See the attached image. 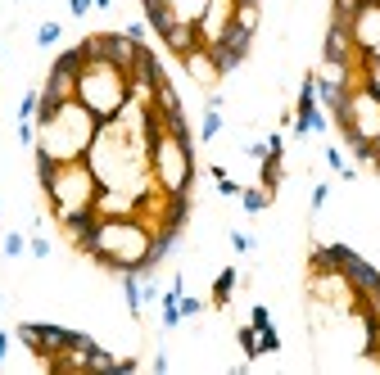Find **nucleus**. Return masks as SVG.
<instances>
[{
  "mask_svg": "<svg viewBox=\"0 0 380 375\" xmlns=\"http://www.w3.org/2000/svg\"><path fill=\"white\" fill-rule=\"evenodd\" d=\"M249 50H254V32H244L240 23H231V27H226V32L213 41V45H208V54H213V64L222 68V77L240 68V64L249 59Z\"/></svg>",
  "mask_w": 380,
  "mask_h": 375,
  "instance_id": "obj_1",
  "label": "nucleus"
},
{
  "mask_svg": "<svg viewBox=\"0 0 380 375\" xmlns=\"http://www.w3.org/2000/svg\"><path fill=\"white\" fill-rule=\"evenodd\" d=\"M159 41H163V50L173 54L177 64H182L186 54H195L199 45H204V36H199V23H190V18H177V23L168 27V32L159 36Z\"/></svg>",
  "mask_w": 380,
  "mask_h": 375,
  "instance_id": "obj_2",
  "label": "nucleus"
},
{
  "mask_svg": "<svg viewBox=\"0 0 380 375\" xmlns=\"http://www.w3.org/2000/svg\"><path fill=\"white\" fill-rule=\"evenodd\" d=\"M182 68H186V77H195L199 86H217V82H222V68L213 64L208 45H199L195 54H186V59H182Z\"/></svg>",
  "mask_w": 380,
  "mask_h": 375,
  "instance_id": "obj_3",
  "label": "nucleus"
},
{
  "mask_svg": "<svg viewBox=\"0 0 380 375\" xmlns=\"http://www.w3.org/2000/svg\"><path fill=\"white\" fill-rule=\"evenodd\" d=\"M235 285H240V267H222V272H217V281H213V290H208V307L226 312V307H231Z\"/></svg>",
  "mask_w": 380,
  "mask_h": 375,
  "instance_id": "obj_4",
  "label": "nucleus"
},
{
  "mask_svg": "<svg viewBox=\"0 0 380 375\" xmlns=\"http://www.w3.org/2000/svg\"><path fill=\"white\" fill-rule=\"evenodd\" d=\"M217 136H222V95H208V109H204V122H199V140H204V145H208V140H217Z\"/></svg>",
  "mask_w": 380,
  "mask_h": 375,
  "instance_id": "obj_5",
  "label": "nucleus"
},
{
  "mask_svg": "<svg viewBox=\"0 0 380 375\" xmlns=\"http://www.w3.org/2000/svg\"><path fill=\"white\" fill-rule=\"evenodd\" d=\"M367 5H372V0H330V23H344V27H353V18L363 14Z\"/></svg>",
  "mask_w": 380,
  "mask_h": 375,
  "instance_id": "obj_6",
  "label": "nucleus"
},
{
  "mask_svg": "<svg viewBox=\"0 0 380 375\" xmlns=\"http://www.w3.org/2000/svg\"><path fill=\"white\" fill-rule=\"evenodd\" d=\"M272 199H277V195H268L263 186H244L240 190V208H244V213H268Z\"/></svg>",
  "mask_w": 380,
  "mask_h": 375,
  "instance_id": "obj_7",
  "label": "nucleus"
},
{
  "mask_svg": "<svg viewBox=\"0 0 380 375\" xmlns=\"http://www.w3.org/2000/svg\"><path fill=\"white\" fill-rule=\"evenodd\" d=\"M235 344H240V353H244L249 362H258V358H263V353H258V325L244 321L240 330H235Z\"/></svg>",
  "mask_w": 380,
  "mask_h": 375,
  "instance_id": "obj_8",
  "label": "nucleus"
},
{
  "mask_svg": "<svg viewBox=\"0 0 380 375\" xmlns=\"http://www.w3.org/2000/svg\"><path fill=\"white\" fill-rule=\"evenodd\" d=\"M36 109H41V91H23V100H18V122H36Z\"/></svg>",
  "mask_w": 380,
  "mask_h": 375,
  "instance_id": "obj_9",
  "label": "nucleus"
},
{
  "mask_svg": "<svg viewBox=\"0 0 380 375\" xmlns=\"http://www.w3.org/2000/svg\"><path fill=\"white\" fill-rule=\"evenodd\" d=\"M0 249H5V258H23L27 253V235H23V230H5Z\"/></svg>",
  "mask_w": 380,
  "mask_h": 375,
  "instance_id": "obj_10",
  "label": "nucleus"
},
{
  "mask_svg": "<svg viewBox=\"0 0 380 375\" xmlns=\"http://www.w3.org/2000/svg\"><path fill=\"white\" fill-rule=\"evenodd\" d=\"M258 353H281V330L277 325H263L258 330Z\"/></svg>",
  "mask_w": 380,
  "mask_h": 375,
  "instance_id": "obj_11",
  "label": "nucleus"
},
{
  "mask_svg": "<svg viewBox=\"0 0 380 375\" xmlns=\"http://www.w3.org/2000/svg\"><path fill=\"white\" fill-rule=\"evenodd\" d=\"M204 307H208V299H199V294H182V321H195Z\"/></svg>",
  "mask_w": 380,
  "mask_h": 375,
  "instance_id": "obj_12",
  "label": "nucleus"
},
{
  "mask_svg": "<svg viewBox=\"0 0 380 375\" xmlns=\"http://www.w3.org/2000/svg\"><path fill=\"white\" fill-rule=\"evenodd\" d=\"M59 36H64V27L54 23V18H50V23H41V27H36V45H54Z\"/></svg>",
  "mask_w": 380,
  "mask_h": 375,
  "instance_id": "obj_13",
  "label": "nucleus"
},
{
  "mask_svg": "<svg viewBox=\"0 0 380 375\" xmlns=\"http://www.w3.org/2000/svg\"><path fill=\"white\" fill-rule=\"evenodd\" d=\"M231 249H235V253H254V249H258V244H254V235H244V230H231Z\"/></svg>",
  "mask_w": 380,
  "mask_h": 375,
  "instance_id": "obj_14",
  "label": "nucleus"
},
{
  "mask_svg": "<svg viewBox=\"0 0 380 375\" xmlns=\"http://www.w3.org/2000/svg\"><path fill=\"white\" fill-rule=\"evenodd\" d=\"M326 199H330V186H326V181H317V186H312V199H308L312 213H321V208H326Z\"/></svg>",
  "mask_w": 380,
  "mask_h": 375,
  "instance_id": "obj_15",
  "label": "nucleus"
},
{
  "mask_svg": "<svg viewBox=\"0 0 380 375\" xmlns=\"http://www.w3.org/2000/svg\"><path fill=\"white\" fill-rule=\"evenodd\" d=\"M249 325H258V330H263V325H272L268 303H254V307H249Z\"/></svg>",
  "mask_w": 380,
  "mask_h": 375,
  "instance_id": "obj_16",
  "label": "nucleus"
},
{
  "mask_svg": "<svg viewBox=\"0 0 380 375\" xmlns=\"http://www.w3.org/2000/svg\"><path fill=\"white\" fill-rule=\"evenodd\" d=\"M27 253H32V258H50V240H45V235H32V240H27Z\"/></svg>",
  "mask_w": 380,
  "mask_h": 375,
  "instance_id": "obj_17",
  "label": "nucleus"
},
{
  "mask_svg": "<svg viewBox=\"0 0 380 375\" xmlns=\"http://www.w3.org/2000/svg\"><path fill=\"white\" fill-rule=\"evenodd\" d=\"M91 9H95V0H68V14L73 18H87Z\"/></svg>",
  "mask_w": 380,
  "mask_h": 375,
  "instance_id": "obj_18",
  "label": "nucleus"
},
{
  "mask_svg": "<svg viewBox=\"0 0 380 375\" xmlns=\"http://www.w3.org/2000/svg\"><path fill=\"white\" fill-rule=\"evenodd\" d=\"M122 32H127L131 41H145V36H149V23H127V27H122Z\"/></svg>",
  "mask_w": 380,
  "mask_h": 375,
  "instance_id": "obj_19",
  "label": "nucleus"
},
{
  "mask_svg": "<svg viewBox=\"0 0 380 375\" xmlns=\"http://www.w3.org/2000/svg\"><path fill=\"white\" fill-rule=\"evenodd\" d=\"M9 348H14V334H9V330H0V367L9 362Z\"/></svg>",
  "mask_w": 380,
  "mask_h": 375,
  "instance_id": "obj_20",
  "label": "nucleus"
},
{
  "mask_svg": "<svg viewBox=\"0 0 380 375\" xmlns=\"http://www.w3.org/2000/svg\"><path fill=\"white\" fill-rule=\"evenodd\" d=\"M95 9H113V0H95Z\"/></svg>",
  "mask_w": 380,
  "mask_h": 375,
  "instance_id": "obj_21",
  "label": "nucleus"
},
{
  "mask_svg": "<svg viewBox=\"0 0 380 375\" xmlns=\"http://www.w3.org/2000/svg\"><path fill=\"white\" fill-rule=\"evenodd\" d=\"M0 222H5V204H0Z\"/></svg>",
  "mask_w": 380,
  "mask_h": 375,
  "instance_id": "obj_22",
  "label": "nucleus"
},
{
  "mask_svg": "<svg viewBox=\"0 0 380 375\" xmlns=\"http://www.w3.org/2000/svg\"><path fill=\"white\" fill-rule=\"evenodd\" d=\"M0 54H5V50H0Z\"/></svg>",
  "mask_w": 380,
  "mask_h": 375,
  "instance_id": "obj_23",
  "label": "nucleus"
}]
</instances>
